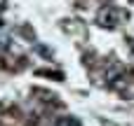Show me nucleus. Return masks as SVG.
I'll return each instance as SVG.
<instances>
[{"mask_svg": "<svg viewBox=\"0 0 134 126\" xmlns=\"http://www.w3.org/2000/svg\"><path fill=\"white\" fill-rule=\"evenodd\" d=\"M120 19H122V12H120L118 7H106V9L99 14V23H101V26H108V28H113Z\"/></svg>", "mask_w": 134, "mask_h": 126, "instance_id": "nucleus-1", "label": "nucleus"}, {"mask_svg": "<svg viewBox=\"0 0 134 126\" xmlns=\"http://www.w3.org/2000/svg\"><path fill=\"white\" fill-rule=\"evenodd\" d=\"M54 126H82L75 117H61V119H57V124Z\"/></svg>", "mask_w": 134, "mask_h": 126, "instance_id": "nucleus-2", "label": "nucleus"}]
</instances>
